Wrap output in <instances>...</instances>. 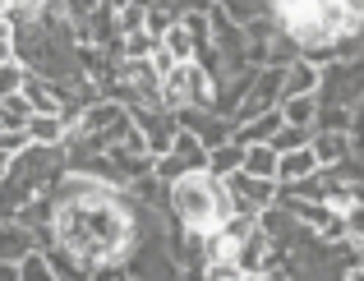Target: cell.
Returning a JSON list of instances; mask_svg holds the SVG:
<instances>
[{
    "label": "cell",
    "instance_id": "obj_5",
    "mask_svg": "<svg viewBox=\"0 0 364 281\" xmlns=\"http://www.w3.org/2000/svg\"><path fill=\"white\" fill-rule=\"evenodd\" d=\"M176 124L185 134H194L203 148H217V143L231 139V120H226V115H217V111H198V106H180V111H176Z\"/></svg>",
    "mask_w": 364,
    "mask_h": 281
},
{
    "label": "cell",
    "instance_id": "obj_12",
    "mask_svg": "<svg viewBox=\"0 0 364 281\" xmlns=\"http://www.w3.org/2000/svg\"><path fill=\"white\" fill-rule=\"evenodd\" d=\"M157 42H161V51H166L176 65H180V60H194V55H198V42H194V33H189V28L180 23V18H176V23H171L166 33L157 37Z\"/></svg>",
    "mask_w": 364,
    "mask_h": 281
},
{
    "label": "cell",
    "instance_id": "obj_24",
    "mask_svg": "<svg viewBox=\"0 0 364 281\" xmlns=\"http://www.w3.org/2000/svg\"><path fill=\"white\" fill-rule=\"evenodd\" d=\"M5 171H9V157H5V152H0V180H5Z\"/></svg>",
    "mask_w": 364,
    "mask_h": 281
},
{
    "label": "cell",
    "instance_id": "obj_20",
    "mask_svg": "<svg viewBox=\"0 0 364 281\" xmlns=\"http://www.w3.org/2000/svg\"><path fill=\"white\" fill-rule=\"evenodd\" d=\"M240 281H286V272L282 267H263V272H245Z\"/></svg>",
    "mask_w": 364,
    "mask_h": 281
},
{
    "label": "cell",
    "instance_id": "obj_6",
    "mask_svg": "<svg viewBox=\"0 0 364 281\" xmlns=\"http://www.w3.org/2000/svg\"><path fill=\"white\" fill-rule=\"evenodd\" d=\"M37 249V235L23 226L18 217H0V258L5 263H18V258H28Z\"/></svg>",
    "mask_w": 364,
    "mask_h": 281
},
{
    "label": "cell",
    "instance_id": "obj_3",
    "mask_svg": "<svg viewBox=\"0 0 364 281\" xmlns=\"http://www.w3.org/2000/svg\"><path fill=\"white\" fill-rule=\"evenodd\" d=\"M129 120H134V129H139L148 157H161V152L176 143V134H180L176 111H166V106H129Z\"/></svg>",
    "mask_w": 364,
    "mask_h": 281
},
{
    "label": "cell",
    "instance_id": "obj_7",
    "mask_svg": "<svg viewBox=\"0 0 364 281\" xmlns=\"http://www.w3.org/2000/svg\"><path fill=\"white\" fill-rule=\"evenodd\" d=\"M23 134L28 143H42V148H60L65 134H70V124L60 120V111H33L23 120Z\"/></svg>",
    "mask_w": 364,
    "mask_h": 281
},
{
    "label": "cell",
    "instance_id": "obj_25",
    "mask_svg": "<svg viewBox=\"0 0 364 281\" xmlns=\"http://www.w3.org/2000/svg\"><path fill=\"white\" fill-rule=\"evenodd\" d=\"M0 9H5V0H0Z\"/></svg>",
    "mask_w": 364,
    "mask_h": 281
},
{
    "label": "cell",
    "instance_id": "obj_23",
    "mask_svg": "<svg viewBox=\"0 0 364 281\" xmlns=\"http://www.w3.org/2000/svg\"><path fill=\"white\" fill-rule=\"evenodd\" d=\"M341 281H360V267H350V272H341Z\"/></svg>",
    "mask_w": 364,
    "mask_h": 281
},
{
    "label": "cell",
    "instance_id": "obj_1",
    "mask_svg": "<svg viewBox=\"0 0 364 281\" xmlns=\"http://www.w3.org/2000/svg\"><path fill=\"white\" fill-rule=\"evenodd\" d=\"M166 212H171L176 226L203 235V230H213L217 221L231 217L235 203H231V193H226L222 180H213L208 171H189V176H180V180L166 185Z\"/></svg>",
    "mask_w": 364,
    "mask_h": 281
},
{
    "label": "cell",
    "instance_id": "obj_18",
    "mask_svg": "<svg viewBox=\"0 0 364 281\" xmlns=\"http://www.w3.org/2000/svg\"><path fill=\"white\" fill-rule=\"evenodd\" d=\"M23 148H28L23 129H0V152H5V157H14V152H23Z\"/></svg>",
    "mask_w": 364,
    "mask_h": 281
},
{
    "label": "cell",
    "instance_id": "obj_15",
    "mask_svg": "<svg viewBox=\"0 0 364 281\" xmlns=\"http://www.w3.org/2000/svg\"><path fill=\"white\" fill-rule=\"evenodd\" d=\"M42 254H46V263H51V277H55V281H88V267H83L79 258L70 254V249L51 245V249H42Z\"/></svg>",
    "mask_w": 364,
    "mask_h": 281
},
{
    "label": "cell",
    "instance_id": "obj_21",
    "mask_svg": "<svg viewBox=\"0 0 364 281\" xmlns=\"http://www.w3.org/2000/svg\"><path fill=\"white\" fill-rule=\"evenodd\" d=\"M0 281H18V263H5V258H0Z\"/></svg>",
    "mask_w": 364,
    "mask_h": 281
},
{
    "label": "cell",
    "instance_id": "obj_4",
    "mask_svg": "<svg viewBox=\"0 0 364 281\" xmlns=\"http://www.w3.org/2000/svg\"><path fill=\"white\" fill-rule=\"evenodd\" d=\"M222 185L231 193L235 212H263L277 203V180H258V176H245V171H231Z\"/></svg>",
    "mask_w": 364,
    "mask_h": 281
},
{
    "label": "cell",
    "instance_id": "obj_14",
    "mask_svg": "<svg viewBox=\"0 0 364 281\" xmlns=\"http://www.w3.org/2000/svg\"><path fill=\"white\" fill-rule=\"evenodd\" d=\"M240 171L245 176H258V180H277V152L267 143H249L245 157H240Z\"/></svg>",
    "mask_w": 364,
    "mask_h": 281
},
{
    "label": "cell",
    "instance_id": "obj_9",
    "mask_svg": "<svg viewBox=\"0 0 364 281\" xmlns=\"http://www.w3.org/2000/svg\"><path fill=\"white\" fill-rule=\"evenodd\" d=\"M318 171V157L309 152V143L304 148H291V152H277V185H291V180H304Z\"/></svg>",
    "mask_w": 364,
    "mask_h": 281
},
{
    "label": "cell",
    "instance_id": "obj_13",
    "mask_svg": "<svg viewBox=\"0 0 364 281\" xmlns=\"http://www.w3.org/2000/svg\"><path fill=\"white\" fill-rule=\"evenodd\" d=\"M277 111H282V124H300V129H314L318 102H314V92H300V97H282V102H277Z\"/></svg>",
    "mask_w": 364,
    "mask_h": 281
},
{
    "label": "cell",
    "instance_id": "obj_22",
    "mask_svg": "<svg viewBox=\"0 0 364 281\" xmlns=\"http://www.w3.org/2000/svg\"><path fill=\"white\" fill-rule=\"evenodd\" d=\"M5 5H14V9H28V14H33L37 5H46V0H5Z\"/></svg>",
    "mask_w": 364,
    "mask_h": 281
},
{
    "label": "cell",
    "instance_id": "obj_19",
    "mask_svg": "<svg viewBox=\"0 0 364 281\" xmlns=\"http://www.w3.org/2000/svg\"><path fill=\"white\" fill-rule=\"evenodd\" d=\"M88 281H129V272H124V263H102L88 272Z\"/></svg>",
    "mask_w": 364,
    "mask_h": 281
},
{
    "label": "cell",
    "instance_id": "obj_17",
    "mask_svg": "<svg viewBox=\"0 0 364 281\" xmlns=\"http://www.w3.org/2000/svg\"><path fill=\"white\" fill-rule=\"evenodd\" d=\"M18 281H55V277H51V263H46L42 249H33L28 258H18Z\"/></svg>",
    "mask_w": 364,
    "mask_h": 281
},
{
    "label": "cell",
    "instance_id": "obj_16",
    "mask_svg": "<svg viewBox=\"0 0 364 281\" xmlns=\"http://www.w3.org/2000/svg\"><path fill=\"white\" fill-rule=\"evenodd\" d=\"M304 143H309V129H300V124H277V134L267 139V148L291 152V148H304Z\"/></svg>",
    "mask_w": 364,
    "mask_h": 281
},
{
    "label": "cell",
    "instance_id": "obj_11",
    "mask_svg": "<svg viewBox=\"0 0 364 281\" xmlns=\"http://www.w3.org/2000/svg\"><path fill=\"white\" fill-rule=\"evenodd\" d=\"M240 157H245V148L235 139H226V143H217V148H208V176L213 180H226L231 171H240Z\"/></svg>",
    "mask_w": 364,
    "mask_h": 281
},
{
    "label": "cell",
    "instance_id": "obj_10",
    "mask_svg": "<svg viewBox=\"0 0 364 281\" xmlns=\"http://www.w3.org/2000/svg\"><path fill=\"white\" fill-rule=\"evenodd\" d=\"M18 92H23V102L33 106V111H60V97H55V83H51V79H42V74H23Z\"/></svg>",
    "mask_w": 364,
    "mask_h": 281
},
{
    "label": "cell",
    "instance_id": "obj_2",
    "mask_svg": "<svg viewBox=\"0 0 364 281\" xmlns=\"http://www.w3.org/2000/svg\"><path fill=\"white\" fill-rule=\"evenodd\" d=\"M213 88H217V79L198 60H180V65H171V74H161V106L166 111H180V106L213 111Z\"/></svg>",
    "mask_w": 364,
    "mask_h": 281
},
{
    "label": "cell",
    "instance_id": "obj_8",
    "mask_svg": "<svg viewBox=\"0 0 364 281\" xmlns=\"http://www.w3.org/2000/svg\"><path fill=\"white\" fill-rule=\"evenodd\" d=\"M350 148H360V139H350V134H337V129H309V152L318 157V166H332V161H341Z\"/></svg>",
    "mask_w": 364,
    "mask_h": 281
}]
</instances>
